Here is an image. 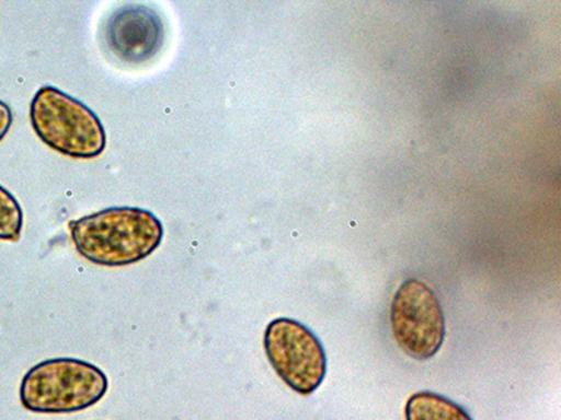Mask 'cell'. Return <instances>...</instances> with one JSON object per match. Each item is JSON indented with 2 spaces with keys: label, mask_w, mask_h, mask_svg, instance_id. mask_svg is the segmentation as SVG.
Listing matches in <instances>:
<instances>
[{
  "label": "cell",
  "mask_w": 561,
  "mask_h": 420,
  "mask_svg": "<svg viewBox=\"0 0 561 420\" xmlns=\"http://www.w3.org/2000/svg\"><path fill=\"white\" fill-rule=\"evenodd\" d=\"M264 352L277 376L293 392L309 397L322 385L328 358L320 339L293 318H275L264 331Z\"/></svg>",
  "instance_id": "cell-4"
},
{
  "label": "cell",
  "mask_w": 561,
  "mask_h": 420,
  "mask_svg": "<svg viewBox=\"0 0 561 420\" xmlns=\"http://www.w3.org/2000/svg\"><path fill=\"white\" fill-rule=\"evenodd\" d=\"M30 121L47 147L72 159H96L107 133L93 109L53 86H43L30 104Z\"/></svg>",
  "instance_id": "cell-3"
},
{
  "label": "cell",
  "mask_w": 561,
  "mask_h": 420,
  "mask_svg": "<svg viewBox=\"0 0 561 420\" xmlns=\"http://www.w3.org/2000/svg\"><path fill=\"white\" fill-rule=\"evenodd\" d=\"M405 420H473L460 405L433 392L415 393L404 408Z\"/></svg>",
  "instance_id": "cell-7"
},
{
  "label": "cell",
  "mask_w": 561,
  "mask_h": 420,
  "mask_svg": "<svg viewBox=\"0 0 561 420\" xmlns=\"http://www.w3.org/2000/svg\"><path fill=\"white\" fill-rule=\"evenodd\" d=\"M70 238L84 259L100 267H128L148 258L163 240V224L150 210L113 207L69 223Z\"/></svg>",
  "instance_id": "cell-1"
},
{
  "label": "cell",
  "mask_w": 561,
  "mask_h": 420,
  "mask_svg": "<svg viewBox=\"0 0 561 420\" xmlns=\"http://www.w3.org/2000/svg\"><path fill=\"white\" fill-rule=\"evenodd\" d=\"M163 38L162 20L154 10L139 4L118 9L105 28L110 51L128 63L149 61L162 48Z\"/></svg>",
  "instance_id": "cell-6"
},
{
  "label": "cell",
  "mask_w": 561,
  "mask_h": 420,
  "mask_svg": "<svg viewBox=\"0 0 561 420\" xmlns=\"http://www.w3.org/2000/svg\"><path fill=\"white\" fill-rule=\"evenodd\" d=\"M396 343L415 360L434 358L443 348L447 324L434 290L419 279H409L396 292L390 307Z\"/></svg>",
  "instance_id": "cell-5"
},
{
  "label": "cell",
  "mask_w": 561,
  "mask_h": 420,
  "mask_svg": "<svg viewBox=\"0 0 561 420\" xmlns=\"http://www.w3.org/2000/svg\"><path fill=\"white\" fill-rule=\"evenodd\" d=\"M23 210L18 199L0 185V240L19 242L23 230Z\"/></svg>",
  "instance_id": "cell-8"
},
{
  "label": "cell",
  "mask_w": 561,
  "mask_h": 420,
  "mask_svg": "<svg viewBox=\"0 0 561 420\" xmlns=\"http://www.w3.org/2000/svg\"><path fill=\"white\" fill-rule=\"evenodd\" d=\"M108 377L102 369L84 360H44L28 370L20 384V402L34 413L82 412L102 401Z\"/></svg>",
  "instance_id": "cell-2"
},
{
  "label": "cell",
  "mask_w": 561,
  "mask_h": 420,
  "mask_svg": "<svg viewBox=\"0 0 561 420\" xmlns=\"http://www.w3.org/2000/svg\"><path fill=\"white\" fill-rule=\"evenodd\" d=\"M13 124V112L12 108L2 100H0V142L7 137L10 127Z\"/></svg>",
  "instance_id": "cell-9"
}]
</instances>
